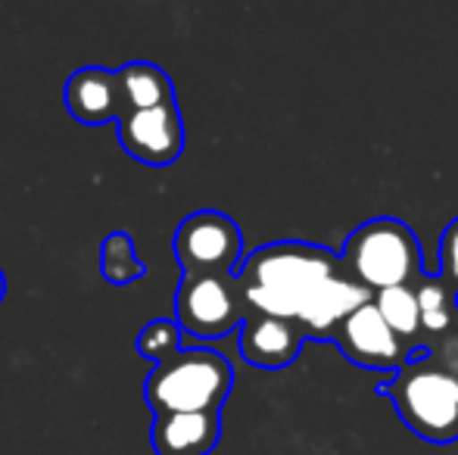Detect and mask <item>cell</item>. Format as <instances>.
Returning a JSON list of instances; mask_svg holds the SVG:
<instances>
[{
	"instance_id": "3",
	"label": "cell",
	"mask_w": 458,
	"mask_h": 455,
	"mask_svg": "<svg viewBox=\"0 0 458 455\" xmlns=\"http://www.w3.org/2000/svg\"><path fill=\"white\" fill-rule=\"evenodd\" d=\"M234 387V368L216 350H182L159 362L147 377L144 393L150 409L159 415L184 412H222Z\"/></svg>"
},
{
	"instance_id": "13",
	"label": "cell",
	"mask_w": 458,
	"mask_h": 455,
	"mask_svg": "<svg viewBox=\"0 0 458 455\" xmlns=\"http://www.w3.org/2000/svg\"><path fill=\"white\" fill-rule=\"evenodd\" d=\"M374 306L380 309L384 322L393 328V334L405 343L411 362H421L430 356V337L421 322V303H418L415 287H390V291L374 293Z\"/></svg>"
},
{
	"instance_id": "17",
	"label": "cell",
	"mask_w": 458,
	"mask_h": 455,
	"mask_svg": "<svg viewBox=\"0 0 458 455\" xmlns=\"http://www.w3.org/2000/svg\"><path fill=\"white\" fill-rule=\"evenodd\" d=\"M138 352L153 362H165L175 352H182V324L175 318H157L138 334Z\"/></svg>"
},
{
	"instance_id": "2",
	"label": "cell",
	"mask_w": 458,
	"mask_h": 455,
	"mask_svg": "<svg viewBox=\"0 0 458 455\" xmlns=\"http://www.w3.org/2000/svg\"><path fill=\"white\" fill-rule=\"evenodd\" d=\"M340 265L352 281L374 293L390 287H418L424 278L421 243L415 231L390 215L352 231L340 249Z\"/></svg>"
},
{
	"instance_id": "19",
	"label": "cell",
	"mask_w": 458,
	"mask_h": 455,
	"mask_svg": "<svg viewBox=\"0 0 458 455\" xmlns=\"http://www.w3.org/2000/svg\"><path fill=\"white\" fill-rule=\"evenodd\" d=\"M4 293H6V278H4V272H0V303H4Z\"/></svg>"
},
{
	"instance_id": "8",
	"label": "cell",
	"mask_w": 458,
	"mask_h": 455,
	"mask_svg": "<svg viewBox=\"0 0 458 455\" xmlns=\"http://www.w3.org/2000/svg\"><path fill=\"white\" fill-rule=\"evenodd\" d=\"M115 128H119L122 150L138 163L172 165L184 150V122L175 100L157 110L125 113Z\"/></svg>"
},
{
	"instance_id": "15",
	"label": "cell",
	"mask_w": 458,
	"mask_h": 455,
	"mask_svg": "<svg viewBox=\"0 0 458 455\" xmlns=\"http://www.w3.org/2000/svg\"><path fill=\"white\" fill-rule=\"evenodd\" d=\"M418 291V303H421V322L428 337H446L453 331V324H458V309H455V293L449 291L440 281V274H424Z\"/></svg>"
},
{
	"instance_id": "1",
	"label": "cell",
	"mask_w": 458,
	"mask_h": 455,
	"mask_svg": "<svg viewBox=\"0 0 458 455\" xmlns=\"http://www.w3.org/2000/svg\"><path fill=\"white\" fill-rule=\"evenodd\" d=\"M340 272V256L331 249L318 243L284 240L253 249L237 268V284L250 316L300 322L315 293Z\"/></svg>"
},
{
	"instance_id": "7",
	"label": "cell",
	"mask_w": 458,
	"mask_h": 455,
	"mask_svg": "<svg viewBox=\"0 0 458 455\" xmlns=\"http://www.w3.org/2000/svg\"><path fill=\"white\" fill-rule=\"evenodd\" d=\"M331 341L340 346L350 362L362 365L368 371H393L396 375L399 368L411 362L405 343L393 334V328L384 322L380 309L371 303H365L362 309H356L337 331L331 334Z\"/></svg>"
},
{
	"instance_id": "16",
	"label": "cell",
	"mask_w": 458,
	"mask_h": 455,
	"mask_svg": "<svg viewBox=\"0 0 458 455\" xmlns=\"http://www.w3.org/2000/svg\"><path fill=\"white\" fill-rule=\"evenodd\" d=\"M100 272L109 284H134L147 274V265L134 256V240L125 231H113L100 243Z\"/></svg>"
},
{
	"instance_id": "12",
	"label": "cell",
	"mask_w": 458,
	"mask_h": 455,
	"mask_svg": "<svg viewBox=\"0 0 458 455\" xmlns=\"http://www.w3.org/2000/svg\"><path fill=\"white\" fill-rule=\"evenodd\" d=\"M222 437V412L159 415L150 431L157 455H209Z\"/></svg>"
},
{
	"instance_id": "11",
	"label": "cell",
	"mask_w": 458,
	"mask_h": 455,
	"mask_svg": "<svg viewBox=\"0 0 458 455\" xmlns=\"http://www.w3.org/2000/svg\"><path fill=\"white\" fill-rule=\"evenodd\" d=\"M374 299V291H368L359 281H352L346 272L334 274L325 287L312 297V303L302 309L300 324L315 341H331V334L365 303Z\"/></svg>"
},
{
	"instance_id": "18",
	"label": "cell",
	"mask_w": 458,
	"mask_h": 455,
	"mask_svg": "<svg viewBox=\"0 0 458 455\" xmlns=\"http://www.w3.org/2000/svg\"><path fill=\"white\" fill-rule=\"evenodd\" d=\"M440 281L458 297V219L449 222L440 237Z\"/></svg>"
},
{
	"instance_id": "10",
	"label": "cell",
	"mask_w": 458,
	"mask_h": 455,
	"mask_svg": "<svg viewBox=\"0 0 458 455\" xmlns=\"http://www.w3.org/2000/svg\"><path fill=\"white\" fill-rule=\"evenodd\" d=\"M63 104L81 125H106V122H119L125 115L119 79L113 69L103 66H85L69 75L66 88H63Z\"/></svg>"
},
{
	"instance_id": "6",
	"label": "cell",
	"mask_w": 458,
	"mask_h": 455,
	"mask_svg": "<svg viewBox=\"0 0 458 455\" xmlns=\"http://www.w3.org/2000/svg\"><path fill=\"white\" fill-rule=\"evenodd\" d=\"M175 256L184 274H237L243 262V234L231 215L199 209L178 225Z\"/></svg>"
},
{
	"instance_id": "14",
	"label": "cell",
	"mask_w": 458,
	"mask_h": 455,
	"mask_svg": "<svg viewBox=\"0 0 458 455\" xmlns=\"http://www.w3.org/2000/svg\"><path fill=\"white\" fill-rule=\"evenodd\" d=\"M119 79V94L125 113L138 110H157L175 100V88L172 79L153 63H125V66L115 72Z\"/></svg>"
},
{
	"instance_id": "9",
	"label": "cell",
	"mask_w": 458,
	"mask_h": 455,
	"mask_svg": "<svg viewBox=\"0 0 458 455\" xmlns=\"http://www.w3.org/2000/svg\"><path fill=\"white\" fill-rule=\"evenodd\" d=\"M302 341H309L306 328L300 322L268 316H247L241 328V356L250 365L266 371L287 368L302 350Z\"/></svg>"
},
{
	"instance_id": "5",
	"label": "cell",
	"mask_w": 458,
	"mask_h": 455,
	"mask_svg": "<svg viewBox=\"0 0 458 455\" xmlns=\"http://www.w3.org/2000/svg\"><path fill=\"white\" fill-rule=\"evenodd\" d=\"M237 274H184L175 293V322L184 334L199 341H218L247 322Z\"/></svg>"
},
{
	"instance_id": "4",
	"label": "cell",
	"mask_w": 458,
	"mask_h": 455,
	"mask_svg": "<svg viewBox=\"0 0 458 455\" xmlns=\"http://www.w3.org/2000/svg\"><path fill=\"white\" fill-rule=\"evenodd\" d=\"M411 434L430 443H453L458 437V371L437 365L434 356L409 362L380 383Z\"/></svg>"
}]
</instances>
